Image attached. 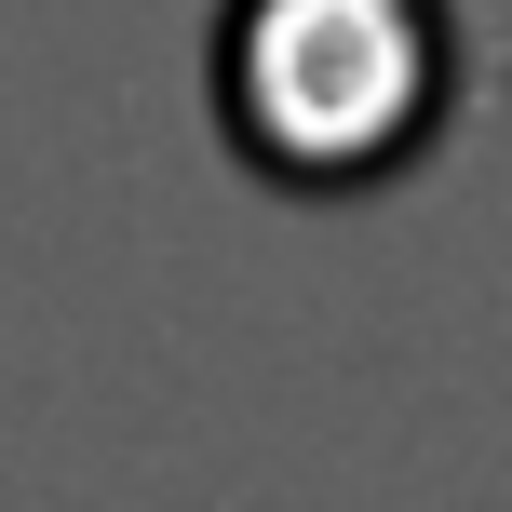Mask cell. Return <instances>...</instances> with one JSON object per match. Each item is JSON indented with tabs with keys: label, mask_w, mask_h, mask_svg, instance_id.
<instances>
[{
	"label": "cell",
	"mask_w": 512,
	"mask_h": 512,
	"mask_svg": "<svg viewBox=\"0 0 512 512\" xmlns=\"http://www.w3.org/2000/svg\"><path fill=\"white\" fill-rule=\"evenodd\" d=\"M230 108L283 176H391L445 108V0H243Z\"/></svg>",
	"instance_id": "1"
}]
</instances>
